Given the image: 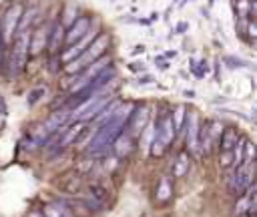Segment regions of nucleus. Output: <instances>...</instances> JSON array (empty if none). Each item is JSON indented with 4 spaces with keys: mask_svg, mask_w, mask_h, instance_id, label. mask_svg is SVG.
Masks as SVG:
<instances>
[{
    "mask_svg": "<svg viewBox=\"0 0 257 217\" xmlns=\"http://www.w3.org/2000/svg\"><path fill=\"white\" fill-rule=\"evenodd\" d=\"M28 217H42V215H40V213H30Z\"/></svg>",
    "mask_w": 257,
    "mask_h": 217,
    "instance_id": "nucleus-32",
    "label": "nucleus"
},
{
    "mask_svg": "<svg viewBox=\"0 0 257 217\" xmlns=\"http://www.w3.org/2000/svg\"><path fill=\"white\" fill-rule=\"evenodd\" d=\"M90 28H92V18L86 16V14H80V16H78V18L64 30V46L74 44L76 40H80Z\"/></svg>",
    "mask_w": 257,
    "mask_h": 217,
    "instance_id": "nucleus-4",
    "label": "nucleus"
},
{
    "mask_svg": "<svg viewBox=\"0 0 257 217\" xmlns=\"http://www.w3.org/2000/svg\"><path fill=\"white\" fill-rule=\"evenodd\" d=\"M155 131L161 133V137L165 139L167 145L173 143V139H175V127H173V121H171V113H169V111H165V113L159 117V121L155 123Z\"/></svg>",
    "mask_w": 257,
    "mask_h": 217,
    "instance_id": "nucleus-9",
    "label": "nucleus"
},
{
    "mask_svg": "<svg viewBox=\"0 0 257 217\" xmlns=\"http://www.w3.org/2000/svg\"><path fill=\"white\" fill-rule=\"evenodd\" d=\"M133 141H135V139H133L128 133H124V131H122V133H120V135L114 139V143L110 145V147H112L114 157H116V159L126 157V155L131 153V149H133Z\"/></svg>",
    "mask_w": 257,
    "mask_h": 217,
    "instance_id": "nucleus-10",
    "label": "nucleus"
},
{
    "mask_svg": "<svg viewBox=\"0 0 257 217\" xmlns=\"http://www.w3.org/2000/svg\"><path fill=\"white\" fill-rule=\"evenodd\" d=\"M62 46H64V26L56 20L52 26H48V42H46V48H48L50 54H56Z\"/></svg>",
    "mask_w": 257,
    "mask_h": 217,
    "instance_id": "nucleus-8",
    "label": "nucleus"
},
{
    "mask_svg": "<svg viewBox=\"0 0 257 217\" xmlns=\"http://www.w3.org/2000/svg\"><path fill=\"white\" fill-rule=\"evenodd\" d=\"M44 94H46V88H44V86L32 88V90H30V94H28V104H30V106H34L40 98H44Z\"/></svg>",
    "mask_w": 257,
    "mask_h": 217,
    "instance_id": "nucleus-20",
    "label": "nucleus"
},
{
    "mask_svg": "<svg viewBox=\"0 0 257 217\" xmlns=\"http://www.w3.org/2000/svg\"><path fill=\"white\" fill-rule=\"evenodd\" d=\"M249 161H255V145H253V141L245 139V145H243V163H249Z\"/></svg>",
    "mask_w": 257,
    "mask_h": 217,
    "instance_id": "nucleus-19",
    "label": "nucleus"
},
{
    "mask_svg": "<svg viewBox=\"0 0 257 217\" xmlns=\"http://www.w3.org/2000/svg\"><path fill=\"white\" fill-rule=\"evenodd\" d=\"M68 121H70V111L66 108H58V111H52L50 115H48V119H46V123L42 125L44 127V131L50 135V133H56V131H60L62 127H66L68 125Z\"/></svg>",
    "mask_w": 257,
    "mask_h": 217,
    "instance_id": "nucleus-7",
    "label": "nucleus"
},
{
    "mask_svg": "<svg viewBox=\"0 0 257 217\" xmlns=\"http://www.w3.org/2000/svg\"><path fill=\"white\" fill-rule=\"evenodd\" d=\"M225 60V64L227 66H231V68H241V66H249L247 62H243V60H239V58H233V56H227V58H223Z\"/></svg>",
    "mask_w": 257,
    "mask_h": 217,
    "instance_id": "nucleus-23",
    "label": "nucleus"
},
{
    "mask_svg": "<svg viewBox=\"0 0 257 217\" xmlns=\"http://www.w3.org/2000/svg\"><path fill=\"white\" fill-rule=\"evenodd\" d=\"M149 125V106L147 104H139V106H133L128 119H126V127H128V135L133 139H137L141 135V131Z\"/></svg>",
    "mask_w": 257,
    "mask_h": 217,
    "instance_id": "nucleus-3",
    "label": "nucleus"
},
{
    "mask_svg": "<svg viewBox=\"0 0 257 217\" xmlns=\"http://www.w3.org/2000/svg\"><path fill=\"white\" fill-rule=\"evenodd\" d=\"M187 28H189V24H187V22H179V24L175 26V32L183 34V32H187Z\"/></svg>",
    "mask_w": 257,
    "mask_h": 217,
    "instance_id": "nucleus-27",
    "label": "nucleus"
},
{
    "mask_svg": "<svg viewBox=\"0 0 257 217\" xmlns=\"http://www.w3.org/2000/svg\"><path fill=\"white\" fill-rule=\"evenodd\" d=\"M199 115L197 113H191L187 115V123H185V129H187V153H193V155H201V149H199Z\"/></svg>",
    "mask_w": 257,
    "mask_h": 217,
    "instance_id": "nucleus-5",
    "label": "nucleus"
},
{
    "mask_svg": "<svg viewBox=\"0 0 257 217\" xmlns=\"http://www.w3.org/2000/svg\"><path fill=\"white\" fill-rule=\"evenodd\" d=\"M219 163H221V167H231L233 165V151H221Z\"/></svg>",
    "mask_w": 257,
    "mask_h": 217,
    "instance_id": "nucleus-21",
    "label": "nucleus"
},
{
    "mask_svg": "<svg viewBox=\"0 0 257 217\" xmlns=\"http://www.w3.org/2000/svg\"><path fill=\"white\" fill-rule=\"evenodd\" d=\"M145 48L143 46H137V48H133V54H139V52H143Z\"/></svg>",
    "mask_w": 257,
    "mask_h": 217,
    "instance_id": "nucleus-30",
    "label": "nucleus"
},
{
    "mask_svg": "<svg viewBox=\"0 0 257 217\" xmlns=\"http://www.w3.org/2000/svg\"><path fill=\"white\" fill-rule=\"evenodd\" d=\"M90 167H92V159L88 157V159H86V161H84L82 165H78V171H80V173H86V171H88Z\"/></svg>",
    "mask_w": 257,
    "mask_h": 217,
    "instance_id": "nucleus-26",
    "label": "nucleus"
},
{
    "mask_svg": "<svg viewBox=\"0 0 257 217\" xmlns=\"http://www.w3.org/2000/svg\"><path fill=\"white\" fill-rule=\"evenodd\" d=\"M183 2H189V0H183Z\"/></svg>",
    "mask_w": 257,
    "mask_h": 217,
    "instance_id": "nucleus-33",
    "label": "nucleus"
},
{
    "mask_svg": "<svg viewBox=\"0 0 257 217\" xmlns=\"http://www.w3.org/2000/svg\"><path fill=\"white\" fill-rule=\"evenodd\" d=\"M189 165H191V157L187 151H181L177 157H175V163H173V175L175 177H183L187 171H189Z\"/></svg>",
    "mask_w": 257,
    "mask_h": 217,
    "instance_id": "nucleus-13",
    "label": "nucleus"
},
{
    "mask_svg": "<svg viewBox=\"0 0 257 217\" xmlns=\"http://www.w3.org/2000/svg\"><path fill=\"white\" fill-rule=\"evenodd\" d=\"M78 16H80V8L70 2V4H66V6L62 8V14H60V20H58V22H60V24L64 26V30H66Z\"/></svg>",
    "mask_w": 257,
    "mask_h": 217,
    "instance_id": "nucleus-12",
    "label": "nucleus"
},
{
    "mask_svg": "<svg viewBox=\"0 0 257 217\" xmlns=\"http://www.w3.org/2000/svg\"><path fill=\"white\" fill-rule=\"evenodd\" d=\"M189 66H191V72L195 74V78H203V76H205V72H207V62H205V60L191 58Z\"/></svg>",
    "mask_w": 257,
    "mask_h": 217,
    "instance_id": "nucleus-18",
    "label": "nucleus"
},
{
    "mask_svg": "<svg viewBox=\"0 0 257 217\" xmlns=\"http://www.w3.org/2000/svg\"><path fill=\"white\" fill-rule=\"evenodd\" d=\"M185 96H189V98L193 96V98H195V92H193V90H185Z\"/></svg>",
    "mask_w": 257,
    "mask_h": 217,
    "instance_id": "nucleus-31",
    "label": "nucleus"
},
{
    "mask_svg": "<svg viewBox=\"0 0 257 217\" xmlns=\"http://www.w3.org/2000/svg\"><path fill=\"white\" fill-rule=\"evenodd\" d=\"M34 16H36V10L34 8L22 10V16H20V22H18V30L16 32H30V26H32Z\"/></svg>",
    "mask_w": 257,
    "mask_h": 217,
    "instance_id": "nucleus-17",
    "label": "nucleus"
},
{
    "mask_svg": "<svg viewBox=\"0 0 257 217\" xmlns=\"http://www.w3.org/2000/svg\"><path fill=\"white\" fill-rule=\"evenodd\" d=\"M245 24H247V36H249V40H253V38L257 36V26H255V20H253V18H247V20H245Z\"/></svg>",
    "mask_w": 257,
    "mask_h": 217,
    "instance_id": "nucleus-22",
    "label": "nucleus"
},
{
    "mask_svg": "<svg viewBox=\"0 0 257 217\" xmlns=\"http://www.w3.org/2000/svg\"><path fill=\"white\" fill-rule=\"evenodd\" d=\"M249 217H253V215H249Z\"/></svg>",
    "mask_w": 257,
    "mask_h": 217,
    "instance_id": "nucleus-34",
    "label": "nucleus"
},
{
    "mask_svg": "<svg viewBox=\"0 0 257 217\" xmlns=\"http://www.w3.org/2000/svg\"><path fill=\"white\" fill-rule=\"evenodd\" d=\"M171 195H173V183H171V177H161V183H159V189H157V199L161 201V203H165V201H169L171 199Z\"/></svg>",
    "mask_w": 257,
    "mask_h": 217,
    "instance_id": "nucleus-16",
    "label": "nucleus"
},
{
    "mask_svg": "<svg viewBox=\"0 0 257 217\" xmlns=\"http://www.w3.org/2000/svg\"><path fill=\"white\" fill-rule=\"evenodd\" d=\"M22 10L24 8L20 4H14V6H8L6 12L2 14V20H0V40H2V44H12V38L16 36V30H18Z\"/></svg>",
    "mask_w": 257,
    "mask_h": 217,
    "instance_id": "nucleus-1",
    "label": "nucleus"
},
{
    "mask_svg": "<svg viewBox=\"0 0 257 217\" xmlns=\"http://www.w3.org/2000/svg\"><path fill=\"white\" fill-rule=\"evenodd\" d=\"M116 167V157H104V169L106 173H112Z\"/></svg>",
    "mask_w": 257,
    "mask_h": 217,
    "instance_id": "nucleus-24",
    "label": "nucleus"
},
{
    "mask_svg": "<svg viewBox=\"0 0 257 217\" xmlns=\"http://www.w3.org/2000/svg\"><path fill=\"white\" fill-rule=\"evenodd\" d=\"M139 82H141V84H151V82H155V78H153L151 74H143V76L139 78Z\"/></svg>",
    "mask_w": 257,
    "mask_h": 217,
    "instance_id": "nucleus-28",
    "label": "nucleus"
},
{
    "mask_svg": "<svg viewBox=\"0 0 257 217\" xmlns=\"http://www.w3.org/2000/svg\"><path fill=\"white\" fill-rule=\"evenodd\" d=\"M4 123H6V113H4V111H0V131L4 129Z\"/></svg>",
    "mask_w": 257,
    "mask_h": 217,
    "instance_id": "nucleus-29",
    "label": "nucleus"
},
{
    "mask_svg": "<svg viewBox=\"0 0 257 217\" xmlns=\"http://www.w3.org/2000/svg\"><path fill=\"white\" fill-rule=\"evenodd\" d=\"M167 143H165V139L161 137V133L159 131H155V135H153V141H151V147H149V155L151 157H161L165 151H167Z\"/></svg>",
    "mask_w": 257,
    "mask_h": 217,
    "instance_id": "nucleus-15",
    "label": "nucleus"
},
{
    "mask_svg": "<svg viewBox=\"0 0 257 217\" xmlns=\"http://www.w3.org/2000/svg\"><path fill=\"white\" fill-rule=\"evenodd\" d=\"M171 121H173V127H175V133L183 131L185 129V123H187V108L183 104L175 106V111L171 113Z\"/></svg>",
    "mask_w": 257,
    "mask_h": 217,
    "instance_id": "nucleus-14",
    "label": "nucleus"
},
{
    "mask_svg": "<svg viewBox=\"0 0 257 217\" xmlns=\"http://www.w3.org/2000/svg\"><path fill=\"white\" fill-rule=\"evenodd\" d=\"M46 42H48V24H40L28 36V54L32 56L40 54L46 48Z\"/></svg>",
    "mask_w": 257,
    "mask_h": 217,
    "instance_id": "nucleus-6",
    "label": "nucleus"
},
{
    "mask_svg": "<svg viewBox=\"0 0 257 217\" xmlns=\"http://www.w3.org/2000/svg\"><path fill=\"white\" fill-rule=\"evenodd\" d=\"M98 34V28L94 30V28H90L80 40H76L74 44H68V46H64L62 50H60V56H58V60H60V64H66V62H70V60H74L76 56H80L84 50H86V46L94 40V36Z\"/></svg>",
    "mask_w": 257,
    "mask_h": 217,
    "instance_id": "nucleus-2",
    "label": "nucleus"
},
{
    "mask_svg": "<svg viewBox=\"0 0 257 217\" xmlns=\"http://www.w3.org/2000/svg\"><path fill=\"white\" fill-rule=\"evenodd\" d=\"M0 44H2V40H0Z\"/></svg>",
    "mask_w": 257,
    "mask_h": 217,
    "instance_id": "nucleus-35",
    "label": "nucleus"
},
{
    "mask_svg": "<svg viewBox=\"0 0 257 217\" xmlns=\"http://www.w3.org/2000/svg\"><path fill=\"white\" fill-rule=\"evenodd\" d=\"M239 139V131L235 127H223L221 135H219V151H233L235 143Z\"/></svg>",
    "mask_w": 257,
    "mask_h": 217,
    "instance_id": "nucleus-11",
    "label": "nucleus"
},
{
    "mask_svg": "<svg viewBox=\"0 0 257 217\" xmlns=\"http://www.w3.org/2000/svg\"><path fill=\"white\" fill-rule=\"evenodd\" d=\"M155 64H157L159 68H169V62H167L165 56H157V58H155Z\"/></svg>",
    "mask_w": 257,
    "mask_h": 217,
    "instance_id": "nucleus-25",
    "label": "nucleus"
}]
</instances>
